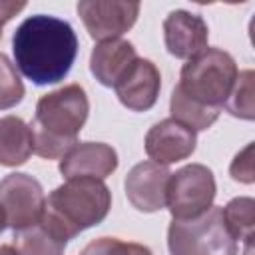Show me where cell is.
I'll return each instance as SVG.
<instances>
[{
  "label": "cell",
  "mask_w": 255,
  "mask_h": 255,
  "mask_svg": "<svg viewBox=\"0 0 255 255\" xmlns=\"http://www.w3.org/2000/svg\"><path fill=\"white\" fill-rule=\"evenodd\" d=\"M16 68L36 86L64 80L78 56V36L70 22L34 14L28 16L12 36Z\"/></svg>",
  "instance_id": "cell-1"
},
{
  "label": "cell",
  "mask_w": 255,
  "mask_h": 255,
  "mask_svg": "<svg viewBox=\"0 0 255 255\" xmlns=\"http://www.w3.org/2000/svg\"><path fill=\"white\" fill-rule=\"evenodd\" d=\"M90 114L86 90L80 84H68L44 94L36 104L30 124L34 153L44 159H62L76 143Z\"/></svg>",
  "instance_id": "cell-2"
},
{
  "label": "cell",
  "mask_w": 255,
  "mask_h": 255,
  "mask_svg": "<svg viewBox=\"0 0 255 255\" xmlns=\"http://www.w3.org/2000/svg\"><path fill=\"white\" fill-rule=\"evenodd\" d=\"M112 207V193L102 179L76 177L58 185L46 199L42 219L66 241L102 223Z\"/></svg>",
  "instance_id": "cell-3"
},
{
  "label": "cell",
  "mask_w": 255,
  "mask_h": 255,
  "mask_svg": "<svg viewBox=\"0 0 255 255\" xmlns=\"http://www.w3.org/2000/svg\"><path fill=\"white\" fill-rule=\"evenodd\" d=\"M237 74V64L229 52L205 48L183 64L175 88L197 106L221 110L233 90Z\"/></svg>",
  "instance_id": "cell-4"
},
{
  "label": "cell",
  "mask_w": 255,
  "mask_h": 255,
  "mask_svg": "<svg viewBox=\"0 0 255 255\" xmlns=\"http://www.w3.org/2000/svg\"><path fill=\"white\" fill-rule=\"evenodd\" d=\"M169 255H237V241L229 233L221 207L211 205L193 219H173L167 227Z\"/></svg>",
  "instance_id": "cell-5"
},
{
  "label": "cell",
  "mask_w": 255,
  "mask_h": 255,
  "mask_svg": "<svg viewBox=\"0 0 255 255\" xmlns=\"http://www.w3.org/2000/svg\"><path fill=\"white\" fill-rule=\"evenodd\" d=\"M215 191L213 171L203 163H189L169 175L165 207L173 219H193L213 205Z\"/></svg>",
  "instance_id": "cell-6"
},
{
  "label": "cell",
  "mask_w": 255,
  "mask_h": 255,
  "mask_svg": "<svg viewBox=\"0 0 255 255\" xmlns=\"http://www.w3.org/2000/svg\"><path fill=\"white\" fill-rule=\"evenodd\" d=\"M0 209L6 225L14 231L36 225L46 209L42 183L28 173H8L0 181Z\"/></svg>",
  "instance_id": "cell-7"
},
{
  "label": "cell",
  "mask_w": 255,
  "mask_h": 255,
  "mask_svg": "<svg viewBox=\"0 0 255 255\" xmlns=\"http://www.w3.org/2000/svg\"><path fill=\"white\" fill-rule=\"evenodd\" d=\"M78 14L94 40L106 42L126 34L139 16V2L126 0H82Z\"/></svg>",
  "instance_id": "cell-8"
},
{
  "label": "cell",
  "mask_w": 255,
  "mask_h": 255,
  "mask_svg": "<svg viewBox=\"0 0 255 255\" xmlns=\"http://www.w3.org/2000/svg\"><path fill=\"white\" fill-rule=\"evenodd\" d=\"M167 165L155 161L135 163L126 175V197L128 201L143 213H153L165 207V191L169 181Z\"/></svg>",
  "instance_id": "cell-9"
},
{
  "label": "cell",
  "mask_w": 255,
  "mask_h": 255,
  "mask_svg": "<svg viewBox=\"0 0 255 255\" xmlns=\"http://www.w3.org/2000/svg\"><path fill=\"white\" fill-rule=\"evenodd\" d=\"M197 145V133L173 118L161 120L145 133V153L151 161L169 165L187 159Z\"/></svg>",
  "instance_id": "cell-10"
},
{
  "label": "cell",
  "mask_w": 255,
  "mask_h": 255,
  "mask_svg": "<svg viewBox=\"0 0 255 255\" xmlns=\"http://www.w3.org/2000/svg\"><path fill=\"white\" fill-rule=\"evenodd\" d=\"M118 100L131 112H147L155 106L159 90H161V76L157 66L151 60L137 58L126 76L114 86Z\"/></svg>",
  "instance_id": "cell-11"
},
{
  "label": "cell",
  "mask_w": 255,
  "mask_h": 255,
  "mask_svg": "<svg viewBox=\"0 0 255 255\" xmlns=\"http://www.w3.org/2000/svg\"><path fill=\"white\" fill-rule=\"evenodd\" d=\"M209 28L199 14L173 10L163 20V40L171 56L189 60L207 48Z\"/></svg>",
  "instance_id": "cell-12"
},
{
  "label": "cell",
  "mask_w": 255,
  "mask_h": 255,
  "mask_svg": "<svg viewBox=\"0 0 255 255\" xmlns=\"http://www.w3.org/2000/svg\"><path fill=\"white\" fill-rule=\"evenodd\" d=\"M118 167V153L112 145L102 141H80L76 143L62 159L60 173L66 179L76 177H94L104 179L112 175Z\"/></svg>",
  "instance_id": "cell-13"
},
{
  "label": "cell",
  "mask_w": 255,
  "mask_h": 255,
  "mask_svg": "<svg viewBox=\"0 0 255 255\" xmlns=\"http://www.w3.org/2000/svg\"><path fill=\"white\" fill-rule=\"evenodd\" d=\"M139 56L131 42L124 38L106 40V42L96 44V48L92 50L90 72L102 86L114 88L126 76V72L131 68V64Z\"/></svg>",
  "instance_id": "cell-14"
},
{
  "label": "cell",
  "mask_w": 255,
  "mask_h": 255,
  "mask_svg": "<svg viewBox=\"0 0 255 255\" xmlns=\"http://www.w3.org/2000/svg\"><path fill=\"white\" fill-rule=\"evenodd\" d=\"M32 153L34 137L30 126L18 116L0 118V165H22Z\"/></svg>",
  "instance_id": "cell-15"
},
{
  "label": "cell",
  "mask_w": 255,
  "mask_h": 255,
  "mask_svg": "<svg viewBox=\"0 0 255 255\" xmlns=\"http://www.w3.org/2000/svg\"><path fill=\"white\" fill-rule=\"evenodd\" d=\"M66 243L44 219L22 231H14V247L20 255H64Z\"/></svg>",
  "instance_id": "cell-16"
},
{
  "label": "cell",
  "mask_w": 255,
  "mask_h": 255,
  "mask_svg": "<svg viewBox=\"0 0 255 255\" xmlns=\"http://www.w3.org/2000/svg\"><path fill=\"white\" fill-rule=\"evenodd\" d=\"M169 112H171L173 120L191 128L193 131H201V129L211 128L215 124V120L219 118V114H221V110H211V108H203V106L193 104L177 88H173V92H171Z\"/></svg>",
  "instance_id": "cell-17"
},
{
  "label": "cell",
  "mask_w": 255,
  "mask_h": 255,
  "mask_svg": "<svg viewBox=\"0 0 255 255\" xmlns=\"http://www.w3.org/2000/svg\"><path fill=\"white\" fill-rule=\"evenodd\" d=\"M221 213L233 239L249 243L255 225V201L251 197H235L225 207H221Z\"/></svg>",
  "instance_id": "cell-18"
},
{
  "label": "cell",
  "mask_w": 255,
  "mask_h": 255,
  "mask_svg": "<svg viewBox=\"0 0 255 255\" xmlns=\"http://www.w3.org/2000/svg\"><path fill=\"white\" fill-rule=\"evenodd\" d=\"M253 70H243L237 74L233 90L225 102V110L241 120L255 118V100H253Z\"/></svg>",
  "instance_id": "cell-19"
},
{
  "label": "cell",
  "mask_w": 255,
  "mask_h": 255,
  "mask_svg": "<svg viewBox=\"0 0 255 255\" xmlns=\"http://www.w3.org/2000/svg\"><path fill=\"white\" fill-rule=\"evenodd\" d=\"M24 84L16 72V66L0 52V110H10L24 98Z\"/></svg>",
  "instance_id": "cell-20"
},
{
  "label": "cell",
  "mask_w": 255,
  "mask_h": 255,
  "mask_svg": "<svg viewBox=\"0 0 255 255\" xmlns=\"http://www.w3.org/2000/svg\"><path fill=\"white\" fill-rule=\"evenodd\" d=\"M80 255H153L145 245L141 243H126L118 237H100L92 239Z\"/></svg>",
  "instance_id": "cell-21"
},
{
  "label": "cell",
  "mask_w": 255,
  "mask_h": 255,
  "mask_svg": "<svg viewBox=\"0 0 255 255\" xmlns=\"http://www.w3.org/2000/svg\"><path fill=\"white\" fill-rule=\"evenodd\" d=\"M229 173L235 181L241 183H253L255 171H253V143H247L231 161Z\"/></svg>",
  "instance_id": "cell-22"
},
{
  "label": "cell",
  "mask_w": 255,
  "mask_h": 255,
  "mask_svg": "<svg viewBox=\"0 0 255 255\" xmlns=\"http://www.w3.org/2000/svg\"><path fill=\"white\" fill-rule=\"evenodd\" d=\"M24 8H26V2H4V0H0V22L6 24L8 20H12Z\"/></svg>",
  "instance_id": "cell-23"
},
{
  "label": "cell",
  "mask_w": 255,
  "mask_h": 255,
  "mask_svg": "<svg viewBox=\"0 0 255 255\" xmlns=\"http://www.w3.org/2000/svg\"><path fill=\"white\" fill-rule=\"evenodd\" d=\"M0 255H20L14 245H0Z\"/></svg>",
  "instance_id": "cell-24"
},
{
  "label": "cell",
  "mask_w": 255,
  "mask_h": 255,
  "mask_svg": "<svg viewBox=\"0 0 255 255\" xmlns=\"http://www.w3.org/2000/svg\"><path fill=\"white\" fill-rule=\"evenodd\" d=\"M4 227H6V221H4V215H2V209H0V233L4 231Z\"/></svg>",
  "instance_id": "cell-25"
},
{
  "label": "cell",
  "mask_w": 255,
  "mask_h": 255,
  "mask_svg": "<svg viewBox=\"0 0 255 255\" xmlns=\"http://www.w3.org/2000/svg\"><path fill=\"white\" fill-rule=\"evenodd\" d=\"M2 26H4V22H0V38H2Z\"/></svg>",
  "instance_id": "cell-26"
}]
</instances>
